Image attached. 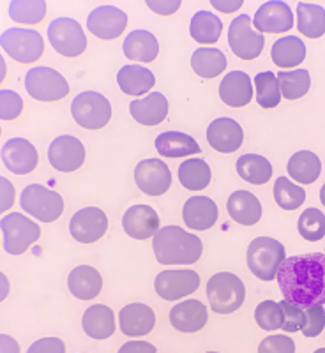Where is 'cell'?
<instances>
[{"label":"cell","mask_w":325,"mask_h":353,"mask_svg":"<svg viewBox=\"0 0 325 353\" xmlns=\"http://www.w3.org/2000/svg\"><path fill=\"white\" fill-rule=\"evenodd\" d=\"M119 327L128 337H141L152 332L156 327V314L152 307L140 304H128L119 313Z\"/></svg>","instance_id":"7402d4cb"},{"label":"cell","mask_w":325,"mask_h":353,"mask_svg":"<svg viewBox=\"0 0 325 353\" xmlns=\"http://www.w3.org/2000/svg\"><path fill=\"white\" fill-rule=\"evenodd\" d=\"M219 97L226 106L242 108L253 99V81L244 71L228 72L219 83Z\"/></svg>","instance_id":"603a6c76"},{"label":"cell","mask_w":325,"mask_h":353,"mask_svg":"<svg viewBox=\"0 0 325 353\" xmlns=\"http://www.w3.org/2000/svg\"><path fill=\"white\" fill-rule=\"evenodd\" d=\"M255 92H257V103L265 110L276 108L282 101V90L277 77L270 71L258 72L253 80Z\"/></svg>","instance_id":"ab89813d"},{"label":"cell","mask_w":325,"mask_h":353,"mask_svg":"<svg viewBox=\"0 0 325 353\" xmlns=\"http://www.w3.org/2000/svg\"><path fill=\"white\" fill-rule=\"evenodd\" d=\"M286 172L297 184H313L322 173V161L311 150H299L288 159Z\"/></svg>","instance_id":"1f68e13d"},{"label":"cell","mask_w":325,"mask_h":353,"mask_svg":"<svg viewBox=\"0 0 325 353\" xmlns=\"http://www.w3.org/2000/svg\"><path fill=\"white\" fill-rule=\"evenodd\" d=\"M297 30L309 39H318L325 34V9L318 4L301 2L297 6Z\"/></svg>","instance_id":"74e56055"},{"label":"cell","mask_w":325,"mask_h":353,"mask_svg":"<svg viewBox=\"0 0 325 353\" xmlns=\"http://www.w3.org/2000/svg\"><path fill=\"white\" fill-rule=\"evenodd\" d=\"M258 353H295V343L288 336L276 334L265 337L258 345Z\"/></svg>","instance_id":"c3c4849f"},{"label":"cell","mask_w":325,"mask_h":353,"mask_svg":"<svg viewBox=\"0 0 325 353\" xmlns=\"http://www.w3.org/2000/svg\"><path fill=\"white\" fill-rule=\"evenodd\" d=\"M315 353H325V348H318Z\"/></svg>","instance_id":"91938a15"},{"label":"cell","mask_w":325,"mask_h":353,"mask_svg":"<svg viewBox=\"0 0 325 353\" xmlns=\"http://www.w3.org/2000/svg\"><path fill=\"white\" fill-rule=\"evenodd\" d=\"M306 321L301 332L306 337H317L320 336L322 330L325 329V309L324 305L315 304L304 309Z\"/></svg>","instance_id":"7dc6e473"},{"label":"cell","mask_w":325,"mask_h":353,"mask_svg":"<svg viewBox=\"0 0 325 353\" xmlns=\"http://www.w3.org/2000/svg\"><path fill=\"white\" fill-rule=\"evenodd\" d=\"M270 57L277 68H297L306 59V44L295 36L282 37L273 44Z\"/></svg>","instance_id":"d6a6232c"},{"label":"cell","mask_w":325,"mask_h":353,"mask_svg":"<svg viewBox=\"0 0 325 353\" xmlns=\"http://www.w3.org/2000/svg\"><path fill=\"white\" fill-rule=\"evenodd\" d=\"M135 182L138 189L147 196H161L172 185V172L165 165V161L144 159L135 168Z\"/></svg>","instance_id":"4fadbf2b"},{"label":"cell","mask_w":325,"mask_h":353,"mask_svg":"<svg viewBox=\"0 0 325 353\" xmlns=\"http://www.w3.org/2000/svg\"><path fill=\"white\" fill-rule=\"evenodd\" d=\"M200 286V276L191 269H170L156 276L154 288L165 301H179L195 293Z\"/></svg>","instance_id":"7c38bea8"},{"label":"cell","mask_w":325,"mask_h":353,"mask_svg":"<svg viewBox=\"0 0 325 353\" xmlns=\"http://www.w3.org/2000/svg\"><path fill=\"white\" fill-rule=\"evenodd\" d=\"M156 150L165 157H188L200 154V145L186 132L166 131L156 138Z\"/></svg>","instance_id":"4dcf8cb0"},{"label":"cell","mask_w":325,"mask_h":353,"mask_svg":"<svg viewBox=\"0 0 325 353\" xmlns=\"http://www.w3.org/2000/svg\"><path fill=\"white\" fill-rule=\"evenodd\" d=\"M274 200L283 210H297L306 201V191L286 176H277L274 182Z\"/></svg>","instance_id":"60d3db41"},{"label":"cell","mask_w":325,"mask_h":353,"mask_svg":"<svg viewBox=\"0 0 325 353\" xmlns=\"http://www.w3.org/2000/svg\"><path fill=\"white\" fill-rule=\"evenodd\" d=\"M223 32V21L210 11H198L189 23V34L197 43L214 44L219 41Z\"/></svg>","instance_id":"e575fe53"},{"label":"cell","mask_w":325,"mask_h":353,"mask_svg":"<svg viewBox=\"0 0 325 353\" xmlns=\"http://www.w3.org/2000/svg\"><path fill=\"white\" fill-rule=\"evenodd\" d=\"M0 353H20V345L14 337L0 334Z\"/></svg>","instance_id":"11a10c76"},{"label":"cell","mask_w":325,"mask_h":353,"mask_svg":"<svg viewBox=\"0 0 325 353\" xmlns=\"http://www.w3.org/2000/svg\"><path fill=\"white\" fill-rule=\"evenodd\" d=\"M0 156L6 168L14 175H27L34 172L39 161L36 147L25 138H11L6 141L0 150Z\"/></svg>","instance_id":"ac0fdd59"},{"label":"cell","mask_w":325,"mask_h":353,"mask_svg":"<svg viewBox=\"0 0 325 353\" xmlns=\"http://www.w3.org/2000/svg\"><path fill=\"white\" fill-rule=\"evenodd\" d=\"M253 27L260 34H283L293 27V12L283 0H269L258 8Z\"/></svg>","instance_id":"9a60e30c"},{"label":"cell","mask_w":325,"mask_h":353,"mask_svg":"<svg viewBox=\"0 0 325 353\" xmlns=\"http://www.w3.org/2000/svg\"><path fill=\"white\" fill-rule=\"evenodd\" d=\"M145 4L150 11H154L156 14H161V17H170L175 11H179L181 8V0H145Z\"/></svg>","instance_id":"816d5d0a"},{"label":"cell","mask_w":325,"mask_h":353,"mask_svg":"<svg viewBox=\"0 0 325 353\" xmlns=\"http://www.w3.org/2000/svg\"><path fill=\"white\" fill-rule=\"evenodd\" d=\"M255 320H257L258 327L264 330L282 329L283 327V309L279 302L274 301H264L257 305L255 309Z\"/></svg>","instance_id":"ee69618b"},{"label":"cell","mask_w":325,"mask_h":353,"mask_svg":"<svg viewBox=\"0 0 325 353\" xmlns=\"http://www.w3.org/2000/svg\"><path fill=\"white\" fill-rule=\"evenodd\" d=\"M182 219L184 225L197 232H207L217 221L216 201L207 196L189 198L182 207Z\"/></svg>","instance_id":"cb8c5ba5"},{"label":"cell","mask_w":325,"mask_h":353,"mask_svg":"<svg viewBox=\"0 0 325 353\" xmlns=\"http://www.w3.org/2000/svg\"><path fill=\"white\" fill-rule=\"evenodd\" d=\"M14 198H17V191L12 182L0 175V214L11 209Z\"/></svg>","instance_id":"f907efd6"},{"label":"cell","mask_w":325,"mask_h":353,"mask_svg":"<svg viewBox=\"0 0 325 353\" xmlns=\"http://www.w3.org/2000/svg\"><path fill=\"white\" fill-rule=\"evenodd\" d=\"M0 230L4 233L6 253L12 254V256L23 254L41 237V228L36 221L28 219L20 212H11L2 217Z\"/></svg>","instance_id":"5b68a950"},{"label":"cell","mask_w":325,"mask_h":353,"mask_svg":"<svg viewBox=\"0 0 325 353\" xmlns=\"http://www.w3.org/2000/svg\"><path fill=\"white\" fill-rule=\"evenodd\" d=\"M286 260L285 245L273 237H257L251 241L246 253L248 269L260 281L276 279L277 270Z\"/></svg>","instance_id":"3957f363"},{"label":"cell","mask_w":325,"mask_h":353,"mask_svg":"<svg viewBox=\"0 0 325 353\" xmlns=\"http://www.w3.org/2000/svg\"><path fill=\"white\" fill-rule=\"evenodd\" d=\"M324 254H325V253H324Z\"/></svg>","instance_id":"be15d7a7"},{"label":"cell","mask_w":325,"mask_h":353,"mask_svg":"<svg viewBox=\"0 0 325 353\" xmlns=\"http://www.w3.org/2000/svg\"><path fill=\"white\" fill-rule=\"evenodd\" d=\"M128 27V14L115 6H99L87 18V28L99 39L121 37Z\"/></svg>","instance_id":"e0dca14e"},{"label":"cell","mask_w":325,"mask_h":353,"mask_svg":"<svg viewBox=\"0 0 325 353\" xmlns=\"http://www.w3.org/2000/svg\"><path fill=\"white\" fill-rule=\"evenodd\" d=\"M207 321H209V311H207L204 302L197 301V299L179 302L170 309V323L179 332H198L207 325Z\"/></svg>","instance_id":"44dd1931"},{"label":"cell","mask_w":325,"mask_h":353,"mask_svg":"<svg viewBox=\"0 0 325 353\" xmlns=\"http://www.w3.org/2000/svg\"><path fill=\"white\" fill-rule=\"evenodd\" d=\"M48 161L59 172H75L85 163L83 143L71 134L57 137L48 147Z\"/></svg>","instance_id":"2e32d148"},{"label":"cell","mask_w":325,"mask_h":353,"mask_svg":"<svg viewBox=\"0 0 325 353\" xmlns=\"http://www.w3.org/2000/svg\"><path fill=\"white\" fill-rule=\"evenodd\" d=\"M9 17L18 23H39L46 17L44 0H12L9 4Z\"/></svg>","instance_id":"b9f144b4"},{"label":"cell","mask_w":325,"mask_h":353,"mask_svg":"<svg viewBox=\"0 0 325 353\" xmlns=\"http://www.w3.org/2000/svg\"><path fill=\"white\" fill-rule=\"evenodd\" d=\"M129 113L138 124L157 125L168 115V99L161 92H150L144 99H132L129 103Z\"/></svg>","instance_id":"d4e9b609"},{"label":"cell","mask_w":325,"mask_h":353,"mask_svg":"<svg viewBox=\"0 0 325 353\" xmlns=\"http://www.w3.org/2000/svg\"><path fill=\"white\" fill-rule=\"evenodd\" d=\"M279 305H282V309H283V327L282 329L288 334L302 330V327H304V321H306L304 309L299 307V305H295V304H292V302H288V301H282L279 302Z\"/></svg>","instance_id":"bcb514c9"},{"label":"cell","mask_w":325,"mask_h":353,"mask_svg":"<svg viewBox=\"0 0 325 353\" xmlns=\"http://www.w3.org/2000/svg\"><path fill=\"white\" fill-rule=\"evenodd\" d=\"M68 288L72 293V297L80 301H90V299H96L103 290V277L99 270L90 265H80L69 272Z\"/></svg>","instance_id":"484cf974"},{"label":"cell","mask_w":325,"mask_h":353,"mask_svg":"<svg viewBox=\"0 0 325 353\" xmlns=\"http://www.w3.org/2000/svg\"><path fill=\"white\" fill-rule=\"evenodd\" d=\"M159 216L150 205H132L122 216L126 235L137 241H147L159 232Z\"/></svg>","instance_id":"d6986e66"},{"label":"cell","mask_w":325,"mask_h":353,"mask_svg":"<svg viewBox=\"0 0 325 353\" xmlns=\"http://www.w3.org/2000/svg\"><path fill=\"white\" fill-rule=\"evenodd\" d=\"M119 353H157V350L147 341H128L121 346Z\"/></svg>","instance_id":"f5cc1de1"},{"label":"cell","mask_w":325,"mask_h":353,"mask_svg":"<svg viewBox=\"0 0 325 353\" xmlns=\"http://www.w3.org/2000/svg\"><path fill=\"white\" fill-rule=\"evenodd\" d=\"M210 4L217 11L230 14V12H235L237 9H241L244 2L242 0H210Z\"/></svg>","instance_id":"db71d44e"},{"label":"cell","mask_w":325,"mask_h":353,"mask_svg":"<svg viewBox=\"0 0 325 353\" xmlns=\"http://www.w3.org/2000/svg\"><path fill=\"white\" fill-rule=\"evenodd\" d=\"M277 81H279L282 97L288 101L301 99L302 96L309 92V87H311V77H309V71H306V69L279 71L277 72Z\"/></svg>","instance_id":"f35d334b"},{"label":"cell","mask_w":325,"mask_h":353,"mask_svg":"<svg viewBox=\"0 0 325 353\" xmlns=\"http://www.w3.org/2000/svg\"><path fill=\"white\" fill-rule=\"evenodd\" d=\"M48 39L57 53L69 57V59L81 55L87 48V37H85L83 28L72 18H55L48 25Z\"/></svg>","instance_id":"8fae6325"},{"label":"cell","mask_w":325,"mask_h":353,"mask_svg":"<svg viewBox=\"0 0 325 353\" xmlns=\"http://www.w3.org/2000/svg\"><path fill=\"white\" fill-rule=\"evenodd\" d=\"M117 85L128 96L138 97L150 92V88L156 85V77L144 65H122L121 71L117 72Z\"/></svg>","instance_id":"4316f807"},{"label":"cell","mask_w":325,"mask_h":353,"mask_svg":"<svg viewBox=\"0 0 325 353\" xmlns=\"http://www.w3.org/2000/svg\"><path fill=\"white\" fill-rule=\"evenodd\" d=\"M25 88L37 101H59L69 94V83L61 72L46 65L28 69L25 74Z\"/></svg>","instance_id":"9c48e42d"},{"label":"cell","mask_w":325,"mask_h":353,"mask_svg":"<svg viewBox=\"0 0 325 353\" xmlns=\"http://www.w3.org/2000/svg\"><path fill=\"white\" fill-rule=\"evenodd\" d=\"M226 55L217 48H198L191 57V68L200 78H216L226 69Z\"/></svg>","instance_id":"d590c367"},{"label":"cell","mask_w":325,"mask_h":353,"mask_svg":"<svg viewBox=\"0 0 325 353\" xmlns=\"http://www.w3.org/2000/svg\"><path fill=\"white\" fill-rule=\"evenodd\" d=\"M228 44L235 57H239L242 61H253L264 52L265 37L264 34L255 30L253 20L248 14H239L230 23Z\"/></svg>","instance_id":"30bf717a"},{"label":"cell","mask_w":325,"mask_h":353,"mask_svg":"<svg viewBox=\"0 0 325 353\" xmlns=\"http://www.w3.org/2000/svg\"><path fill=\"white\" fill-rule=\"evenodd\" d=\"M154 254L161 265H193L204 253V244L193 233L175 225L163 226L154 235Z\"/></svg>","instance_id":"7a4b0ae2"},{"label":"cell","mask_w":325,"mask_h":353,"mask_svg":"<svg viewBox=\"0 0 325 353\" xmlns=\"http://www.w3.org/2000/svg\"><path fill=\"white\" fill-rule=\"evenodd\" d=\"M23 112V99L14 90H0V121H14Z\"/></svg>","instance_id":"f6af8a7d"},{"label":"cell","mask_w":325,"mask_h":353,"mask_svg":"<svg viewBox=\"0 0 325 353\" xmlns=\"http://www.w3.org/2000/svg\"><path fill=\"white\" fill-rule=\"evenodd\" d=\"M0 134H2V129H0Z\"/></svg>","instance_id":"6125c7cd"},{"label":"cell","mask_w":325,"mask_h":353,"mask_svg":"<svg viewBox=\"0 0 325 353\" xmlns=\"http://www.w3.org/2000/svg\"><path fill=\"white\" fill-rule=\"evenodd\" d=\"M205 293L210 309L217 314H232L241 309L246 301V286L241 277L232 272H217L207 281Z\"/></svg>","instance_id":"277c9868"},{"label":"cell","mask_w":325,"mask_h":353,"mask_svg":"<svg viewBox=\"0 0 325 353\" xmlns=\"http://www.w3.org/2000/svg\"><path fill=\"white\" fill-rule=\"evenodd\" d=\"M207 353H219V352H207Z\"/></svg>","instance_id":"94428289"},{"label":"cell","mask_w":325,"mask_h":353,"mask_svg":"<svg viewBox=\"0 0 325 353\" xmlns=\"http://www.w3.org/2000/svg\"><path fill=\"white\" fill-rule=\"evenodd\" d=\"M6 72H8V65H6L4 57L0 55V83H2V81H4V78H6Z\"/></svg>","instance_id":"6f0895ef"},{"label":"cell","mask_w":325,"mask_h":353,"mask_svg":"<svg viewBox=\"0 0 325 353\" xmlns=\"http://www.w3.org/2000/svg\"><path fill=\"white\" fill-rule=\"evenodd\" d=\"M108 230V217L97 207H85L78 210L69 221V232L75 241L92 244L99 241Z\"/></svg>","instance_id":"5bb4252c"},{"label":"cell","mask_w":325,"mask_h":353,"mask_svg":"<svg viewBox=\"0 0 325 353\" xmlns=\"http://www.w3.org/2000/svg\"><path fill=\"white\" fill-rule=\"evenodd\" d=\"M237 173L242 181L253 185L267 184L273 176L270 161L258 154H244L237 159Z\"/></svg>","instance_id":"836d02e7"},{"label":"cell","mask_w":325,"mask_h":353,"mask_svg":"<svg viewBox=\"0 0 325 353\" xmlns=\"http://www.w3.org/2000/svg\"><path fill=\"white\" fill-rule=\"evenodd\" d=\"M20 205L23 212H28L37 221L52 223L64 212V200L57 191L41 184H30L21 191Z\"/></svg>","instance_id":"52a82bcc"},{"label":"cell","mask_w":325,"mask_h":353,"mask_svg":"<svg viewBox=\"0 0 325 353\" xmlns=\"http://www.w3.org/2000/svg\"><path fill=\"white\" fill-rule=\"evenodd\" d=\"M226 210L235 223L242 226H253L262 219V205L258 198L249 191H235L226 201Z\"/></svg>","instance_id":"83f0119b"},{"label":"cell","mask_w":325,"mask_h":353,"mask_svg":"<svg viewBox=\"0 0 325 353\" xmlns=\"http://www.w3.org/2000/svg\"><path fill=\"white\" fill-rule=\"evenodd\" d=\"M159 53V43L149 30H132L124 39V55L135 62H152Z\"/></svg>","instance_id":"f546056e"},{"label":"cell","mask_w":325,"mask_h":353,"mask_svg":"<svg viewBox=\"0 0 325 353\" xmlns=\"http://www.w3.org/2000/svg\"><path fill=\"white\" fill-rule=\"evenodd\" d=\"M27 353H66V345L59 337H43L28 346Z\"/></svg>","instance_id":"681fc988"},{"label":"cell","mask_w":325,"mask_h":353,"mask_svg":"<svg viewBox=\"0 0 325 353\" xmlns=\"http://www.w3.org/2000/svg\"><path fill=\"white\" fill-rule=\"evenodd\" d=\"M0 46L11 59L21 64H32L44 52L43 36L34 28H8L0 34Z\"/></svg>","instance_id":"8992f818"},{"label":"cell","mask_w":325,"mask_h":353,"mask_svg":"<svg viewBox=\"0 0 325 353\" xmlns=\"http://www.w3.org/2000/svg\"><path fill=\"white\" fill-rule=\"evenodd\" d=\"M207 141L214 150L221 154H232L241 149L244 141V131L241 124L230 117H221L210 122L207 128Z\"/></svg>","instance_id":"ffe728a7"},{"label":"cell","mask_w":325,"mask_h":353,"mask_svg":"<svg viewBox=\"0 0 325 353\" xmlns=\"http://www.w3.org/2000/svg\"><path fill=\"white\" fill-rule=\"evenodd\" d=\"M71 113L80 128L101 129L112 119V105L103 94L85 90L72 99Z\"/></svg>","instance_id":"ba28073f"},{"label":"cell","mask_w":325,"mask_h":353,"mask_svg":"<svg viewBox=\"0 0 325 353\" xmlns=\"http://www.w3.org/2000/svg\"><path fill=\"white\" fill-rule=\"evenodd\" d=\"M81 327L85 334L92 339H108L115 332V314L108 305L94 304L85 309L81 318Z\"/></svg>","instance_id":"f1b7e54d"},{"label":"cell","mask_w":325,"mask_h":353,"mask_svg":"<svg viewBox=\"0 0 325 353\" xmlns=\"http://www.w3.org/2000/svg\"><path fill=\"white\" fill-rule=\"evenodd\" d=\"M9 290H11V283H9L8 276L4 272H0V302L6 301V297L9 295Z\"/></svg>","instance_id":"9f6ffc18"},{"label":"cell","mask_w":325,"mask_h":353,"mask_svg":"<svg viewBox=\"0 0 325 353\" xmlns=\"http://www.w3.org/2000/svg\"><path fill=\"white\" fill-rule=\"evenodd\" d=\"M277 285L285 301L306 309L325 305V254H295L277 270Z\"/></svg>","instance_id":"6da1fadb"},{"label":"cell","mask_w":325,"mask_h":353,"mask_svg":"<svg viewBox=\"0 0 325 353\" xmlns=\"http://www.w3.org/2000/svg\"><path fill=\"white\" fill-rule=\"evenodd\" d=\"M210 179H213V172H210L209 165L200 157L186 159L179 166V182L188 191H201L210 184Z\"/></svg>","instance_id":"8d00e7d4"},{"label":"cell","mask_w":325,"mask_h":353,"mask_svg":"<svg viewBox=\"0 0 325 353\" xmlns=\"http://www.w3.org/2000/svg\"><path fill=\"white\" fill-rule=\"evenodd\" d=\"M301 237L308 242H318L325 237V214L311 207L301 214L297 221Z\"/></svg>","instance_id":"7bdbcfd3"},{"label":"cell","mask_w":325,"mask_h":353,"mask_svg":"<svg viewBox=\"0 0 325 353\" xmlns=\"http://www.w3.org/2000/svg\"><path fill=\"white\" fill-rule=\"evenodd\" d=\"M320 201H322V205L325 207V184L322 185V189H320Z\"/></svg>","instance_id":"680465c9"}]
</instances>
